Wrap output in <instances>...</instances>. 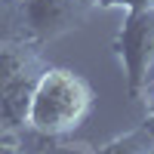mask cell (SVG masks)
I'll return each mask as SVG.
<instances>
[{"label": "cell", "mask_w": 154, "mask_h": 154, "mask_svg": "<svg viewBox=\"0 0 154 154\" xmlns=\"http://www.w3.org/2000/svg\"><path fill=\"white\" fill-rule=\"evenodd\" d=\"M89 111H93V86L71 68L46 65L37 80L25 126L37 136L56 139L77 130Z\"/></svg>", "instance_id": "1"}, {"label": "cell", "mask_w": 154, "mask_h": 154, "mask_svg": "<svg viewBox=\"0 0 154 154\" xmlns=\"http://www.w3.org/2000/svg\"><path fill=\"white\" fill-rule=\"evenodd\" d=\"M22 28L34 46L80 28L86 19L83 0H16Z\"/></svg>", "instance_id": "3"}, {"label": "cell", "mask_w": 154, "mask_h": 154, "mask_svg": "<svg viewBox=\"0 0 154 154\" xmlns=\"http://www.w3.org/2000/svg\"><path fill=\"white\" fill-rule=\"evenodd\" d=\"M40 59V49L34 43H19V46H3L0 49V93H3V86L12 80L16 74H22L28 65Z\"/></svg>", "instance_id": "5"}, {"label": "cell", "mask_w": 154, "mask_h": 154, "mask_svg": "<svg viewBox=\"0 0 154 154\" xmlns=\"http://www.w3.org/2000/svg\"><path fill=\"white\" fill-rule=\"evenodd\" d=\"M46 65L40 59L28 65L22 74H16L12 80L3 86L0 93V123L6 130H22L28 123V111H31V99H34V89H37V80H40V71Z\"/></svg>", "instance_id": "4"}, {"label": "cell", "mask_w": 154, "mask_h": 154, "mask_svg": "<svg viewBox=\"0 0 154 154\" xmlns=\"http://www.w3.org/2000/svg\"><path fill=\"white\" fill-rule=\"evenodd\" d=\"M93 154H154V139L145 126H136V130L108 139L105 145H99Z\"/></svg>", "instance_id": "6"}, {"label": "cell", "mask_w": 154, "mask_h": 154, "mask_svg": "<svg viewBox=\"0 0 154 154\" xmlns=\"http://www.w3.org/2000/svg\"><path fill=\"white\" fill-rule=\"evenodd\" d=\"M0 154H22L19 142H9V139H0Z\"/></svg>", "instance_id": "8"}, {"label": "cell", "mask_w": 154, "mask_h": 154, "mask_svg": "<svg viewBox=\"0 0 154 154\" xmlns=\"http://www.w3.org/2000/svg\"><path fill=\"white\" fill-rule=\"evenodd\" d=\"M114 53L126 77V96L142 102L154 89V12H126Z\"/></svg>", "instance_id": "2"}, {"label": "cell", "mask_w": 154, "mask_h": 154, "mask_svg": "<svg viewBox=\"0 0 154 154\" xmlns=\"http://www.w3.org/2000/svg\"><path fill=\"white\" fill-rule=\"evenodd\" d=\"M19 43H31L25 28H22L19 6H16V0H0V49L19 46Z\"/></svg>", "instance_id": "7"}, {"label": "cell", "mask_w": 154, "mask_h": 154, "mask_svg": "<svg viewBox=\"0 0 154 154\" xmlns=\"http://www.w3.org/2000/svg\"><path fill=\"white\" fill-rule=\"evenodd\" d=\"M148 99H151V105H148V114H154V89H151V96H148Z\"/></svg>", "instance_id": "9"}, {"label": "cell", "mask_w": 154, "mask_h": 154, "mask_svg": "<svg viewBox=\"0 0 154 154\" xmlns=\"http://www.w3.org/2000/svg\"><path fill=\"white\" fill-rule=\"evenodd\" d=\"M83 3H86V6H93V3H96V0H83Z\"/></svg>", "instance_id": "10"}]
</instances>
